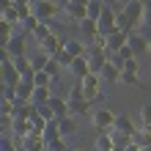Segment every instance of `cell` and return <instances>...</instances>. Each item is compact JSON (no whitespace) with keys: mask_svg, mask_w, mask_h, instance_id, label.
<instances>
[{"mask_svg":"<svg viewBox=\"0 0 151 151\" xmlns=\"http://www.w3.org/2000/svg\"><path fill=\"white\" fill-rule=\"evenodd\" d=\"M115 118H118V115L110 113L107 107H99V110L91 113V124H93V129L99 132V135H104V132H110L115 127Z\"/></svg>","mask_w":151,"mask_h":151,"instance_id":"cell-1","label":"cell"},{"mask_svg":"<svg viewBox=\"0 0 151 151\" xmlns=\"http://www.w3.org/2000/svg\"><path fill=\"white\" fill-rule=\"evenodd\" d=\"M83 83V99L85 102H102V77L99 74H88L85 80H80Z\"/></svg>","mask_w":151,"mask_h":151,"instance_id":"cell-2","label":"cell"},{"mask_svg":"<svg viewBox=\"0 0 151 151\" xmlns=\"http://www.w3.org/2000/svg\"><path fill=\"white\" fill-rule=\"evenodd\" d=\"M58 11H63V6L50 3V0H39V3H33V17H36L39 22H52V17H55Z\"/></svg>","mask_w":151,"mask_h":151,"instance_id":"cell-3","label":"cell"},{"mask_svg":"<svg viewBox=\"0 0 151 151\" xmlns=\"http://www.w3.org/2000/svg\"><path fill=\"white\" fill-rule=\"evenodd\" d=\"M63 6V17H69V22L72 25H80L85 19V3H80V0H69V3H60Z\"/></svg>","mask_w":151,"mask_h":151,"instance_id":"cell-4","label":"cell"},{"mask_svg":"<svg viewBox=\"0 0 151 151\" xmlns=\"http://www.w3.org/2000/svg\"><path fill=\"white\" fill-rule=\"evenodd\" d=\"M0 80H3V85H8V88H17L22 83V74L17 72V66H14V60L8 58V60H3V72H0Z\"/></svg>","mask_w":151,"mask_h":151,"instance_id":"cell-5","label":"cell"},{"mask_svg":"<svg viewBox=\"0 0 151 151\" xmlns=\"http://www.w3.org/2000/svg\"><path fill=\"white\" fill-rule=\"evenodd\" d=\"M66 47V39H60V36H52V39H47V41H41L39 44V52L44 58H55L60 50Z\"/></svg>","mask_w":151,"mask_h":151,"instance_id":"cell-6","label":"cell"},{"mask_svg":"<svg viewBox=\"0 0 151 151\" xmlns=\"http://www.w3.org/2000/svg\"><path fill=\"white\" fill-rule=\"evenodd\" d=\"M0 50H6V55L11 58V60L14 58H25V36H22V33H17V36L8 41L6 47H0Z\"/></svg>","mask_w":151,"mask_h":151,"instance_id":"cell-7","label":"cell"},{"mask_svg":"<svg viewBox=\"0 0 151 151\" xmlns=\"http://www.w3.org/2000/svg\"><path fill=\"white\" fill-rule=\"evenodd\" d=\"M127 44H129V33L115 30L113 36H107V52H110V55H115V52H121Z\"/></svg>","mask_w":151,"mask_h":151,"instance_id":"cell-8","label":"cell"},{"mask_svg":"<svg viewBox=\"0 0 151 151\" xmlns=\"http://www.w3.org/2000/svg\"><path fill=\"white\" fill-rule=\"evenodd\" d=\"M47 104L52 107V113H55V121L66 118V115H72V113H69V102H66V99H60V96H52Z\"/></svg>","mask_w":151,"mask_h":151,"instance_id":"cell-9","label":"cell"},{"mask_svg":"<svg viewBox=\"0 0 151 151\" xmlns=\"http://www.w3.org/2000/svg\"><path fill=\"white\" fill-rule=\"evenodd\" d=\"M55 124H58L60 137H69V135H74V132H77V118H74V115H66V118H60Z\"/></svg>","mask_w":151,"mask_h":151,"instance_id":"cell-10","label":"cell"},{"mask_svg":"<svg viewBox=\"0 0 151 151\" xmlns=\"http://www.w3.org/2000/svg\"><path fill=\"white\" fill-rule=\"evenodd\" d=\"M72 58H85V52H88V47L80 39H66V47H63Z\"/></svg>","mask_w":151,"mask_h":151,"instance_id":"cell-11","label":"cell"},{"mask_svg":"<svg viewBox=\"0 0 151 151\" xmlns=\"http://www.w3.org/2000/svg\"><path fill=\"white\" fill-rule=\"evenodd\" d=\"M129 50L135 52V58H137V55H143V52H148V41L140 36V33H132L129 36Z\"/></svg>","mask_w":151,"mask_h":151,"instance_id":"cell-12","label":"cell"},{"mask_svg":"<svg viewBox=\"0 0 151 151\" xmlns=\"http://www.w3.org/2000/svg\"><path fill=\"white\" fill-rule=\"evenodd\" d=\"M72 74L77 77V83L80 80H85L88 74H91V66H88V58H77L74 63H72Z\"/></svg>","mask_w":151,"mask_h":151,"instance_id":"cell-13","label":"cell"},{"mask_svg":"<svg viewBox=\"0 0 151 151\" xmlns=\"http://www.w3.org/2000/svg\"><path fill=\"white\" fill-rule=\"evenodd\" d=\"M102 11H104V3H99V0H88V3H85V19L99 22Z\"/></svg>","mask_w":151,"mask_h":151,"instance_id":"cell-14","label":"cell"},{"mask_svg":"<svg viewBox=\"0 0 151 151\" xmlns=\"http://www.w3.org/2000/svg\"><path fill=\"white\" fill-rule=\"evenodd\" d=\"M99 77H102V83H115V85H118V83H121V69H115L110 60H107V66L102 69Z\"/></svg>","mask_w":151,"mask_h":151,"instance_id":"cell-15","label":"cell"},{"mask_svg":"<svg viewBox=\"0 0 151 151\" xmlns=\"http://www.w3.org/2000/svg\"><path fill=\"white\" fill-rule=\"evenodd\" d=\"M33 39H36V44H41V41H47V39H52L55 33H52V28H50V22H39L36 25V30L30 33Z\"/></svg>","mask_w":151,"mask_h":151,"instance_id":"cell-16","label":"cell"},{"mask_svg":"<svg viewBox=\"0 0 151 151\" xmlns=\"http://www.w3.org/2000/svg\"><path fill=\"white\" fill-rule=\"evenodd\" d=\"M0 22H11V25L19 28V14H17L14 3H6V6H3V11H0Z\"/></svg>","mask_w":151,"mask_h":151,"instance_id":"cell-17","label":"cell"},{"mask_svg":"<svg viewBox=\"0 0 151 151\" xmlns=\"http://www.w3.org/2000/svg\"><path fill=\"white\" fill-rule=\"evenodd\" d=\"M14 8H17V14H19V25H22V22H28L30 17H33V3H25V0H14Z\"/></svg>","mask_w":151,"mask_h":151,"instance_id":"cell-18","label":"cell"},{"mask_svg":"<svg viewBox=\"0 0 151 151\" xmlns=\"http://www.w3.org/2000/svg\"><path fill=\"white\" fill-rule=\"evenodd\" d=\"M69 113L74 115H85V113H91V102H85V99H72L69 102Z\"/></svg>","mask_w":151,"mask_h":151,"instance_id":"cell-19","label":"cell"},{"mask_svg":"<svg viewBox=\"0 0 151 151\" xmlns=\"http://www.w3.org/2000/svg\"><path fill=\"white\" fill-rule=\"evenodd\" d=\"M113 129H121V132H127V135H135V132H137L135 121H132L129 115H118V118H115V127H113Z\"/></svg>","mask_w":151,"mask_h":151,"instance_id":"cell-20","label":"cell"},{"mask_svg":"<svg viewBox=\"0 0 151 151\" xmlns=\"http://www.w3.org/2000/svg\"><path fill=\"white\" fill-rule=\"evenodd\" d=\"M33 91H36V85H30V83H19V85H17V102H28V104H30Z\"/></svg>","mask_w":151,"mask_h":151,"instance_id":"cell-21","label":"cell"},{"mask_svg":"<svg viewBox=\"0 0 151 151\" xmlns=\"http://www.w3.org/2000/svg\"><path fill=\"white\" fill-rule=\"evenodd\" d=\"M50 99H52L50 88H36V91H33V99H30V104H33V107H41V104H47Z\"/></svg>","mask_w":151,"mask_h":151,"instance_id":"cell-22","label":"cell"},{"mask_svg":"<svg viewBox=\"0 0 151 151\" xmlns=\"http://www.w3.org/2000/svg\"><path fill=\"white\" fill-rule=\"evenodd\" d=\"M60 137V132H58V124L55 121H52V124H47V129H44V135H41V140H44V143H52V140H58Z\"/></svg>","mask_w":151,"mask_h":151,"instance_id":"cell-23","label":"cell"},{"mask_svg":"<svg viewBox=\"0 0 151 151\" xmlns=\"http://www.w3.org/2000/svg\"><path fill=\"white\" fill-rule=\"evenodd\" d=\"M52 60H58V63H60V69H72V63H74L77 58H72V55H69L66 50H60V52H58V55L52 58Z\"/></svg>","mask_w":151,"mask_h":151,"instance_id":"cell-24","label":"cell"},{"mask_svg":"<svg viewBox=\"0 0 151 151\" xmlns=\"http://www.w3.org/2000/svg\"><path fill=\"white\" fill-rule=\"evenodd\" d=\"M96 151H115V148H113V140H110V135H107V132L96 137Z\"/></svg>","mask_w":151,"mask_h":151,"instance_id":"cell-25","label":"cell"},{"mask_svg":"<svg viewBox=\"0 0 151 151\" xmlns=\"http://www.w3.org/2000/svg\"><path fill=\"white\" fill-rule=\"evenodd\" d=\"M50 83H55V80H52L47 72H39L36 77H33V85H36V88H50Z\"/></svg>","mask_w":151,"mask_h":151,"instance_id":"cell-26","label":"cell"},{"mask_svg":"<svg viewBox=\"0 0 151 151\" xmlns=\"http://www.w3.org/2000/svg\"><path fill=\"white\" fill-rule=\"evenodd\" d=\"M118 85H137V88H143V83L137 80V74H129V72H121V83Z\"/></svg>","mask_w":151,"mask_h":151,"instance_id":"cell-27","label":"cell"},{"mask_svg":"<svg viewBox=\"0 0 151 151\" xmlns=\"http://www.w3.org/2000/svg\"><path fill=\"white\" fill-rule=\"evenodd\" d=\"M44 72H47V74H50L52 80H58L63 69H60V63H58V60H52V58H50V63H47V69H44Z\"/></svg>","mask_w":151,"mask_h":151,"instance_id":"cell-28","label":"cell"},{"mask_svg":"<svg viewBox=\"0 0 151 151\" xmlns=\"http://www.w3.org/2000/svg\"><path fill=\"white\" fill-rule=\"evenodd\" d=\"M36 113H39L47 124H52V121H55V113H52V107H50V104H41V107H36Z\"/></svg>","mask_w":151,"mask_h":151,"instance_id":"cell-29","label":"cell"},{"mask_svg":"<svg viewBox=\"0 0 151 151\" xmlns=\"http://www.w3.org/2000/svg\"><path fill=\"white\" fill-rule=\"evenodd\" d=\"M47 151H72V148L66 146V140H63V137H58V140H52V143L47 146Z\"/></svg>","mask_w":151,"mask_h":151,"instance_id":"cell-30","label":"cell"},{"mask_svg":"<svg viewBox=\"0 0 151 151\" xmlns=\"http://www.w3.org/2000/svg\"><path fill=\"white\" fill-rule=\"evenodd\" d=\"M140 121H143V127H151V104H143V110H140Z\"/></svg>","mask_w":151,"mask_h":151,"instance_id":"cell-31","label":"cell"},{"mask_svg":"<svg viewBox=\"0 0 151 151\" xmlns=\"http://www.w3.org/2000/svg\"><path fill=\"white\" fill-rule=\"evenodd\" d=\"M118 55H121L124 60H127V63H129V60H137V58H135V52H132V50H129V44H127V47H124V50L118 52Z\"/></svg>","mask_w":151,"mask_h":151,"instance_id":"cell-32","label":"cell"},{"mask_svg":"<svg viewBox=\"0 0 151 151\" xmlns=\"http://www.w3.org/2000/svg\"><path fill=\"white\" fill-rule=\"evenodd\" d=\"M124 72H129V74H137V60H129V63L124 66Z\"/></svg>","mask_w":151,"mask_h":151,"instance_id":"cell-33","label":"cell"},{"mask_svg":"<svg viewBox=\"0 0 151 151\" xmlns=\"http://www.w3.org/2000/svg\"><path fill=\"white\" fill-rule=\"evenodd\" d=\"M140 36H143V39L151 44V28H140Z\"/></svg>","mask_w":151,"mask_h":151,"instance_id":"cell-34","label":"cell"},{"mask_svg":"<svg viewBox=\"0 0 151 151\" xmlns=\"http://www.w3.org/2000/svg\"><path fill=\"white\" fill-rule=\"evenodd\" d=\"M124 151H140V146H135V143H132V146H127Z\"/></svg>","mask_w":151,"mask_h":151,"instance_id":"cell-35","label":"cell"},{"mask_svg":"<svg viewBox=\"0 0 151 151\" xmlns=\"http://www.w3.org/2000/svg\"><path fill=\"white\" fill-rule=\"evenodd\" d=\"M72 151H83V148H72Z\"/></svg>","mask_w":151,"mask_h":151,"instance_id":"cell-36","label":"cell"},{"mask_svg":"<svg viewBox=\"0 0 151 151\" xmlns=\"http://www.w3.org/2000/svg\"><path fill=\"white\" fill-rule=\"evenodd\" d=\"M148 52H151V44H148Z\"/></svg>","mask_w":151,"mask_h":151,"instance_id":"cell-37","label":"cell"},{"mask_svg":"<svg viewBox=\"0 0 151 151\" xmlns=\"http://www.w3.org/2000/svg\"><path fill=\"white\" fill-rule=\"evenodd\" d=\"M140 151H148V148H140Z\"/></svg>","mask_w":151,"mask_h":151,"instance_id":"cell-38","label":"cell"}]
</instances>
